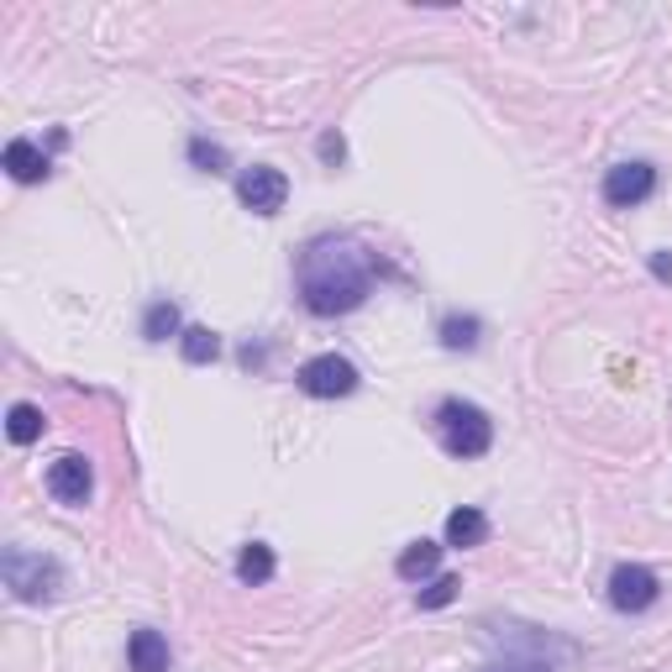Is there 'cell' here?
<instances>
[{
    "label": "cell",
    "mask_w": 672,
    "mask_h": 672,
    "mask_svg": "<svg viewBox=\"0 0 672 672\" xmlns=\"http://www.w3.org/2000/svg\"><path fill=\"white\" fill-rule=\"evenodd\" d=\"M374 290V264L357 242L321 236L300 253V300L310 316H347Z\"/></svg>",
    "instance_id": "obj_1"
},
{
    "label": "cell",
    "mask_w": 672,
    "mask_h": 672,
    "mask_svg": "<svg viewBox=\"0 0 672 672\" xmlns=\"http://www.w3.org/2000/svg\"><path fill=\"white\" fill-rule=\"evenodd\" d=\"M437 426H441V441H447L452 457H484V452L494 447V420L478 405H468V400H447V405L437 410Z\"/></svg>",
    "instance_id": "obj_2"
},
{
    "label": "cell",
    "mask_w": 672,
    "mask_h": 672,
    "mask_svg": "<svg viewBox=\"0 0 672 672\" xmlns=\"http://www.w3.org/2000/svg\"><path fill=\"white\" fill-rule=\"evenodd\" d=\"M5 584L27 604H48V599H59L63 567L42 552H5Z\"/></svg>",
    "instance_id": "obj_3"
},
{
    "label": "cell",
    "mask_w": 672,
    "mask_h": 672,
    "mask_svg": "<svg viewBox=\"0 0 672 672\" xmlns=\"http://www.w3.org/2000/svg\"><path fill=\"white\" fill-rule=\"evenodd\" d=\"M300 389L310 400H342V394L357 389V368H352L347 357H337V352H321V357H310L300 368Z\"/></svg>",
    "instance_id": "obj_4"
},
{
    "label": "cell",
    "mask_w": 672,
    "mask_h": 672,
    "mask_svg": "<svg viewBox=\"0 0 672 672\" xmlns=\"http://www.w3.org/2000/svg\"><path fill=\"white\" fill-rule=\"evenodd\" d=\"M236 195H242V205H247L253 216H279L284 200H290V179H284V169L258 163V169H247V174L236 179Z\"/></svg>",
    "instance_id": "obj_5"
},
{
    "label": "cell",
    "mask_w": 672,
    "mask_h": 672,
    "mask_svg": "<svg viewBox=\"0 0 672 672\" xmlns=\"http://www.w3.org/2000/svg\"><path fill=\"white\" fill-rule=\"evenodd\" d=\"M610 604L620 614H642L657 604V573L642 567V562H625L610 573Z\"/></svg>",
    "instance_id": "obj_6"
},
{
    "label": "cell",
    "mask_w": 672,
    "mask_h": 672,
    "mask_svg": "<svg viewBox=\"0 0 672 672\" xmlns=\"http://www.w3.org/2000/svg\"><path fill=\"white\" fill-rule=\"evenodd\" d=\"M657 190V169L651 163H614L610 174H604V200L620 205V210H631V205H642L646 195Z\"/></svg>",
    "instance_id": "obj_7"
},
{
    "label": "cell",
    "mask_w": 672,
    "mask_h": 672,
    "mask_svg": "<svg viewBox=\"0 0 672 672\" xmlns=\"http://www.w3.org/2000/svg\"><path fill=\"white\" fill-rule=\"evenodd\" d=\"M89 489H95V473L80 452H63L59 463L48 468V494L59 499V504H85Z\"/></svg>",
    "instance_id": "obj_8"
},
{
    "label": "cell",
    "mask_w": 672,
    "mask_h": 672,
    "mask_svg": "<svg viewBox=\"0 0 672 672\" xmlns=\"http://www.w3.org/2000/svg\"><path fill=\"white\" fill-rule=\"evenodd\" d=\"M126 657H132V672H169V642L158 631H132Z\"/></svg>",
    "instance_id": "obj_9"
},
{
    "label": "cell",
    "mask_w": 672,
    "mask_h": 672,
    "mask_svg": "<svg viewBox=\"0 0 672 672\" xmlns=\"http://www.w3.org/2000/svg\"><path fill=\"white\" fill-rule=\"evenodd\" d=\"M484 541H489V521H484L478 510H468V504H463V510H452V515H447V547H457V552H463V547H484Z\"/></svg>",
    "instance_id": "obj_10"
},
{
    "label": "cell",
    "mask_w": 672,
    "mask_h": 672,
    "mask_svg": "<svg viewBox=\"0 0 672 672\" xmlns=\"http://www.w3.org/2000/svg\"><path fill=\"white\" fill-rule=\"evenodd\" d=\"M5 169H11V179H22V184H37V179H48V158L16 137V143L5 147Z\"/></svg>",
    "instance_id": "obj_11"
},
{
    "label": "cell",
    "mask_w": 672,
    "mask_h": 672,
    "mask_svg": "<svg viewBox=\"0 0 672 672\" xmlns=\"http://www.w3.org/2000/svg\"><path fill=\"white\" fill-rule=\"evenodd\" d=\"M437 562H441L437 541H415V547H405V552H400V578H405V584H420V578H431V573H437Z\"/></svg>",
    "instance_id": "obj_12"
},
{
    "label": "cell",
    "mask_w": 672,
    "mask_h": 672,
    "mask_svg": "<svg viewBox=\"0 0 672 672\" xmlns=\"http://www.w3.org/2000/svg\"><path fill=\"white\" fill-rule=\"evenodd\" d=\"M179 352H184V363H216L221 357V337L210 326H184L179 331Z\"/></svg>",
    "instance_id": "obj_13"
},
{
    "label": "cell",
    "mask_w": 672,
    "mask_h": 672,
    "mask_svg": "<svg viewBox=\"0 0 672 672\" xmlns=\"http://www.w3.org/2000/svg\"><path fill=\"white\" fill-rule=\"evenodd\" d=\"M42 410L37 405H11V415H5V437L16 441V447H32V441L42 437Z\"/></svg>",
    "instance_id": "obj_14"
},
{
    "label": "cell",
    "mask_w": 672,
    "mask_h": 672,
    "mask_svg": "<svg viewBox=\"0 0 672 672\" xmlns=\"http://www.w3.org/2000/svg\"><path fill=\"white\" fill-rule=\"evenodd\" d=\"M236 578H242V584H268V578H273V547H264V541L242 547V557H236Z\"/></svg>",
    "instance_id": "obj_15"
},
{
    "label": "cell",
    "mask_w": 672,
    "mask_h": 672,
    "mask_svg": "<svg viewBox=\"0 0 672 672\" xmlns=\"http://www.w3.org/2000/svg\"><path fill=\"white\" fill-rule=\"evenodd\" d=\"M478 331H484V321H478V316H447V321H441V347L473 352V347H478Z\"/></svg>",
    "instance_id": "obj_16"
},
{
    "label": "cell",
    "mask_w": 672,
    "mask_h": 672,
    "mask_svg": "<svg viewBox=\"0 0 672 672\" xmlns=\"http://www.w3.org/2000/svg\"><path fill=\"white\" fill-rule=\"evenodd\" d=\"M174 331H179V305H169V300L147 305V321H143V337H147V342H169Z\"/></svg>",
    "instance_id": "obj_17"
},
{
    "label": "cell",
    "mask_w": 672,
    "mask_h": 672,
    "mask_svg": "<svg viewBox=\"0 0 672 672\" xmlns=\"http://www.w3.org/2000/svg\"><path fill=\"white\" fill-rule=\"evenodd\" d=\"M457 588H463V578L441 573L437 584H426V588H420V610H441V604H452V599H457Z\"/></svg>",
    "instance_id": "obj_18"
},
{
    "label": "cell",
    "mask_w": 672,
    "mask_h": 672,
    "mask_svg": "<svg viewBox=\"0 0 672 672\" xmlns=\"http://www.w3.org/2000/svg\"><path fill=\"white\" fill-rule=\"evenodd\" d=\"M190 158L200 163L205 174H221V169H227V147L205 143V137H195V143H190Z\"/></svg>",
    "instance_id": "obj_19"
},
{
    "label": "cell",
    "mask_w": 672,
    "mask_h": 672,
    "mask_svg": "<svg viewBox=\"0 0 672 672\" xmlns=\"http://www.w3.org/2000/svg\"><path fill=\"white\" fill-rule=\"evenodd\" d=\"M484 672H552L547 662H526V657H504V662H489Z\"/></svg>",
    "instance_id": "obj_20"
},
{
    "label": "cell",
    "mask_w": 672,
    "mask_h": 672,
    "mask_svg": "<svg viewBox=\"0 0 672 672\" xmlns=\"http://www.w3.org/2000/svg\"><path fill=\"white\" fill-rule=\"evenodd\" d=\"M321 158H326V163H342V158H347V143H342L337 132H326V137H321Z\"/></svg>",
    "instance_id": "obj_21"
},
{
    "label": "cell",
    "mask_w": 672,
    "mask_h": 672,
    "mask_svg": "<svg viewBox=\"0 0 672 672\" xmlns=\"http://www.w3.org/2000/svg\"><path fill=\"white\" fill-rule=\"evenodd\" d=\"M651 273H657V279H672V264H668V258H662V253L651 258Z\"/></svg>",
    "instance_id": "obj_22"
}]
</instances>
